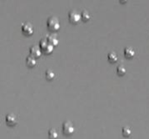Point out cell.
Instances as JSON below:
<instances>
[{
	"label": "cell",
	"instance_id": "1",
	"mask_svg": "<svg viewBox=\"0 0 149 139\" xmlns=\"http://www.w3.org/2000/svg\"><path fill=\"white\" fill-rule=\"evenodd\" d=\"M46 25L51 32H56L60 28V22L56 16H51L47 19Z\"/></svg>",
	"mask_w": 149,
	"mask_h": 139
},
{
	"label": "cell",
	"instance_id": "2",
	"mask_svg": "<svg viewBox=\"0 0 149 139\" xmlns=\"http://www.w3.org/2000/svg\"><path fill=\"white\" fill-rule=\"evenodd\" d=\"M38 46H39V47H40V49L44 54H51L54 49V46L52 44H50L45 38L40 39Z\"/></svg>",
	"mask_w": 149,
	"mask_h": 139
},
{
	"label": "cell",
	"instance_id": "3",
	"mask_svg": "<svg viewBox=\"0 0 149 139\" xmlns=\"http://www.w3.org/2000/svg\"><path fill=\"white\" fill-rule=\"evenodd\" d=\"M68 18H69V21L72 24H78L80 20H82L81 19V13L75 9H72L69 11Z\"/></svg>",
	"mask_w": 149,
	"mask_h": 139
},
{
	"label": "cell",
	"instance_id": "4",
	"mask_svg": "<svg viewBox=\"0 0 149 139\" xmlns=\"http://www.w3.org/2000/svg\"><path fill=\"white\" fill-rule=\"evenodd\" d=\"M74 131H75V128H74L72 122L65 121V122L63 123V124H62V132L65 136H70V135L73 134Z\"/></svg>",
	"mask_w": 149,
	"mask_h": 139
},
{
	"label": "cell",
	"instance_id": "5",
	"mask_svg": "<svg viewBox=\"0 0 149 139\" xmlns=\"http://www.w3.org/2000/svg\"><path fill=\"white\" fill-rule=\"evenodd\" d=\"M21 31H22V33L25 36H31L34 32V28H33V25L29 23V22H24L22 24V26H21Z\"/></svg>",
	"mask_w": 149,
	"mask_h": 139
},
{
	"label": "cell",
	"instance_id": "6",
	"mask_svg": "<svg viewBox=\"0 0 149 139\" xmlns=\"http://www.w3.org/2000/svg\"><path fill=\"white\" fill-rule=\"evenodd\" d=\"M5 122H6V124L8 126L12 127V126L17 125V117H16L15 114L9 113L5 117Z\"/></svg>",
	"mask_w": 149,
	"mask_h": 139
},
{
	"label": "cell",
	"instance_id": "7",
	"mask_svg": "<svg viewBox=\"0 0 149 139\" xmlns=\"http://www.w3.org/2000/svg\"><path fill=\"white\" fill-rule=\"evenodd\" d=\"M29 53H30V55L34 58H39L41 56V54L43 53L39 46H36V45H33L30 47Z\"/></svg>",
	"mask_w": 149,
	"mask_h": 139
},
{
	"label": "cell",
	"instance_id": "8",
	"mask_svg": "<svg viewBox=\"0 0 149 139\" xmlns=\"http://www.w3.org/2000/svg\"><path fill=\"white\" fill-rule=\"evenodd\" d=\"M45 39L48 40L50 44H52L53 46H57L58 45V39L56 34H48Z\"/></svg>",
	"mask_w": 149,
	"mask_h": 139
},
{
	"label": "cell",
	"instance_id": "9",
	"mask_svg": "<svg viewBox=\"0 0 149 139\" xmlns=\"http://www.w3.org/2000/svg\"><path fill=\"white\" fill-rule=\"evenodd\" d=\"M124 55H125V57H127L128 59H131L135 55V51H134V49L133 47L127 46L124 50Z\"/></svg>",
	"mask_w": 149,
	"mask_h": 139
},
{
	"label": "cell",
	"instance_id": "10",
	"mask_svg": "<svg viewBox=\"0 0 149 139\" xmlns=\"http://www.w3.org/2000/svg\"><path fill=\"white\" fill-rule=\"evenodd\" d=\"M25 62H26V65L29 67H33L37 65V60L36 58L29 55L26 57V60H25Z\"/></svg>",
	"mask_w": 149,
	"mask_h": 139
},
{
	"label": "cell",
	"instance_id": "11",
	"mask_svg": "<svg viewBox=\"0 0 149 139\" xmlns=\"http://www.w3.org/2000/svg\"><path fill=\"white\" fill-rule=\"evenodd\" d=\"M107 60L110 63H116L118 61L119 58H118V55L116 54L115 52H110L107 54Z\"/></svg>",
	"mask_w": 149,
	"mask_h": 139
},
{
	"label": "cell",
	"instance_id": "12",
	"mask_svg": "<svg viewBox=\"0 0 149 139\" xmlns=\"http://www.w3.org/2000/svg\"><path fill=\"white\" fill-rule=\"evenodd\" d=\"M48 138L49 139H58V131H56V129L52 128L48 131Z\"/></svg>",
	"mask_w": 149,
	"mask_h": 139
},
{
	"label": "cell",
	"instance_id": "13",
	"mask_svg": "<svg viewBox=\"0 0 149 139\" xmlns=\"http://www.w3.org/2000/svg\"><path fill=\"white\" fill-rule=\"evenodd\" d=\"M81 19L84 21V22H87L91 19V14L88 11L86 10H84L82 11L81 12Z\"/></svg>",
	"mask_w": 149,
	"mask_h": 139
},
{
	"label": "cell",
	"instance_id": "14",
	"mask_svg": "<svg viewBox=\"0 0 149 139\" xmlns=\"http://www.w3.org/2000/svg\"><path fill=\"white\" fill-rule=\"evenodd\" d=\"M117 74L120 75V76H123L125 74H126V72H127V69H126V67H125V66L124 65H122V64H120V65H119L118 67H117Z\"/></svg>",
	"mask_w": 149,
	"mask_h": 139
},
{
	"label": "cell",
	"instance_id": "15",
	"mask_svg": "<svg viewBox=\"0 0 149 139\" xmlns=\"http://www.w3.org/2000/svg\"><path fill=\"white\" fill-rule=\"evenodd\" d=\"M131 134H132V129L129 126H124L122 128V135L124 137L127 138V137L131 136Z\"/></svg>",
	"mask_w": 149,
	"mask_h": 139
},
{
	"label": "cell",
	"instance_id": "16",
	"mask_svg": "<svg viewBox=\"0 0 149 139\" xmlns=\"http://www.w3.org/2000/svg\"><path fill=\"white\" fill-rule=\"evenodd\" d=\"M45 78H46L47 80L51 81V80L54 79V77H55L56 74H55V73H54L52 69H47V70L45 71Z\"/></svg>",
	"mask_w": 149,
	"mask_h": 139
}]
</instances>
